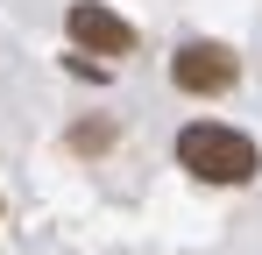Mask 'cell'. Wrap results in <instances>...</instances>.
I'll return each instance as SVG.
<instances>
[{
  "instance_id": "3",
  "label": "cell",
  "mask_w": 262,
  "mask_h": 255,
  "mask_svg": "<svg viewBox=\"0 0 262 255\" xmlns=\"http://www.w3.org/2000/svg\"><path fill=\"white\" fill-rule=\"evenodd\" d=\"M64 29H71V42L92 50V57H128V50H135V29L106 7V0H71Z\"/></svg>"
},
{
  "instance_id": "1",
  "label": "cell",
  "mask_w": 262,
  "mask_h": 255,
  "mask_svg": "<svg viewBox=\"0 0 262 255\" xmlns=\"http://www.w3.org/2000/svg\"><path fill=\"white\" fill-rule=\"evenodd\" d=\"M177 163L191 170L199 184H248V177L262 170V156H255V142H248L241 128L191 121V128H177Z\"/></svg>"
},
{
  "instance_id": "2",
  "label": "cell",
  "mask_w": 262,
  "mask_h": 255,
  "mask_svg": "<svg viewBox=\"0 0 262 255\" xmlns=\"http://www.w3.org/2000/svg\"><path fill=\"white\" fill-rule=\"evenodd\" d=\"M234 50L227 42H184L170 57V78H177V92H191V99H213V92H227L234 85Z\"/></svg>"
}]
</instances>
